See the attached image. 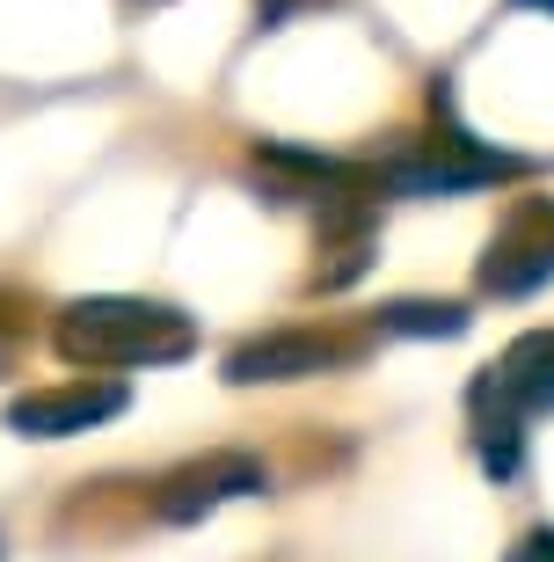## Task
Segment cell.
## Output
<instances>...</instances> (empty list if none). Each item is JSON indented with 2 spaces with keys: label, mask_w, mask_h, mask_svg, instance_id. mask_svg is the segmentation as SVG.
<instances>
[{
  "label": "cell",
  "mask_w": 554,
  "mask_h": 562,
  "mask_svg": "<svg viewBox=\"0 0 554 562\" xmlns=\"http://www.w3.org/2000/svg\"><path fill=\"white\" fill-rule=\"evenodd\" d=\"M66 366H176L190 358V322L146 300H74L59 314Z\"/></svg>",
  "instance_id": "cell-1"
},
{
  "label": "cell",
  "mask_w": 554,
  "mask_h": 562,
  "mask_svg": "<svg viewBox=\"0 0 554 562\" xmlns=\"http://www.w3.org/2000/svg\"><path fill=\"white\" fill-rule=\"evenodd\" d=\"M256 490H263V460H248V453H212V460H190V468H176V475L161 482L154 512H161L168 526H190V519H205V512H219L226 497H256Z\"/></svg>",
  "instance_id": "cell-2"
},
{
  "label": "cell",
  "mask_w": 554,
  "mask_h": 562,
  "mask_svg": "<svg viewBox=\"0 0 554 562\" xmlns=\"http://www.w3.org/2000/svg\"><path fill=\"white\" fill-rule=\"evenodd\" d=\"M350 344L343 336H321V329H278V336H256L241 351L226 358V380L234 387H256V380H307V373H329L343 366Z\"/></svg>",
  "instance_id": "cell-3"
},
{
  "label": "cell",
  "mask_w": 554,
  "mask_h": 562,
  "mask_svg": "<svg viewBox=\"0 0 554 562\" xmlns=\"http://www.w3.org/2000/svg\"><path fill=\"white\" fill-rule=\"evenodd\" d=\"M124 409V387L117 380H74V387H52V395H22L8 409V431L22 438H74L88 424H110Z\"/></svg>",
  "instance_id": "cell-4"
},
{
  "label": "cell",
  "mask_w": 554,
  "mask_h": 562,
  "mask_svg": "<svg viewBox=\"0 0 554 562\" xmlns=\"http://www.w3.org/2000/svg\"><path fill=\"white\" fill-rule=\"evenodd\" d=\"M482 395L504 409V417H518V409H547L554 402V336L533 329V336H518L511 351L489 366V387Z\"/></svg>",
  "instance_id": "cell-5"
},
{
  "label": "cell",
  "mask_w": 554,
  "mask_h": 562,
  "mask_svg": "<svg viewBox=\"0 0 554 562\" xmlns=\"http://www.w3.org/2000/svg\"><path fill=\"white\" fill-rule=\"evenodd\" d=\"M380 329H394V336H460L467 329V307H452V300H394V307H380Z\"/></svg>",
  "instance_id": "cell-6"
},
{
  "label": "cell",
  "mask_w": 554,
  "mask_h": 562,
  "mask_svg": "<svg viewBox=\"0 0 554 562\" xmlns=\"http://www.w3.org/2000/svg\"><path fill=\"white\" fill-rule=\"evenodd\" d=\"M525 548H533L540 562H554V533H533V541H525Z\"/></svg>",
  "instance_id": "cell-7"
},
{
  "label": "cell",
  "mask_w": 554,
  "mask_h": 562,
  "mask_svg": "<svg viewBox=\"0 0 554 562\" xmlns=\"http://www.w3.org/2000/svg\"><path fill=\"white\" fill-rule=\"evenodd\" d=\"M518 8H547V15H554V0H518Z\"/></svg>",
  "instance_id": "cell-8"
}]
</instances>
